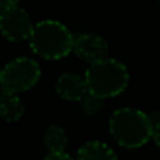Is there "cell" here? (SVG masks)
I'll use <instances>...</instances> for the list:
<instances>
[{"label": "cell", "instance_id": "8fae6325", "mask_svg": "<svg viewBox=\"0 0 160 160\" xmlns=\"http://www.w3.org/2000/svg\"><path fill=\"white\" fill-rule=\"evenodd\" d=\"M102 105H104V100L98 98V97L93 96V94L88 93L84 98L82 100V110L86 115H97L100 111L102 110Z\"/></svg>", "mask_w": 160, "mask_h": 160}, {"label": "cell", "instance_id": "5bb4252c", "mask_svg": "<svg viewBox=\"0 0 160 160\" xmlns=\"http://www.w3.org/2000/svg\"><path fill=\"white\" fill-rule=\"evenodd\" d=\"M152 139L156 145L160 148V121L158 124L153 125V129H152Z\"/></svg>", "mask_w": 160, "mask_h": 160}, {"label": "cell", "instance_id": "30bf717a", "mask_svg": "<svg viewBox=\"0 0 160 160\" xmlns=\"http://www.w3.org/2000/svg\"><path fill=\"white\" fill-rule=\"evenodd\" d=\"M44 145L49 153H65L68 146L66 131L59 125H51L44 133Z\"/></svg>", "mask_w": 160, "mask_h": 160}, {"label": "cell", "instance_id": "9c48e42d", "mask_svg": "<svg viewBox=\"0 0 160 160\" xmlns=\"http://www.w3.org/2000/svg\"><path fill=\"white\" fill-rule=\"evenodd\" d=\"M24 115V104L17 94L6 93L0 94V118L7 122H17Z\"/></svg>", "mask_w": 160, "mask_h": 160}, {"label": "cell", "instance_id": "277c9868", "mask_svg": "<svg viewBox=\"0 0 160 160\" xmlns=\"http://www.w3.org/2000/svg\"><path fill=\"white\" fill-rule=\"evenodd\" d=\"M41 78V68L31 58H16L2 69L0 86L3 91L18 94L30 90Z\"/></svg>", "mask_w": 160, "mask_h": 160}, {"label": "cell", "instance_id": "ba28073f", "mask_svg": "<svg viewBox=\"0 0 160 160\" xmlns=\"http://www.w3.org/2000/svg\"><path fill=\"white\" fill-rule=\"evenodd\" d=\"M76 160H118V158L107 143L90 141L80 146Z\"/></svg>", "mask_w": 160, "mask_h": 160}, {"label": "cell", "instance_id": "2e32d148", "mask_svg": "<svg viewBox=\"0 0 160 160\" xmlns=\"http://www.w3.org/2000/svg\"><path fill=\"white\" fill-rule=\"evenodd\" d=\"M0 18H2V13H0Z\"/></svg>", "mask_w": 160, "mask_h": 160}, {"label": "cell", "instance_id": "5b68a950", "mask_svg": "<svg viewBox=\"0 0 160 160\" xmlns=\"http://www.w3.org/2000/svg\"><path fill=\"white\" fill-rule=\"evenodd\" d=\"M32 20L30 14L18 7H14L11 10L3 11L0 18V32L11 42H20L30 38L32 32Z\"/></svg>", "mask_w": 160, "mask_h": 160}, {"label": "cell", "instance_id": "7a4b0ae2", "mask_svg": "<svg viewBox=\"0 0 160 160\" xmlns=\"http://www.w3.org/2000/svg\"><path fill=\"white\" fill-rule=\"evenodd\" d=\"M75 37L69 28L56 20H44L34 24L28 38L30 48L41 58L56 61L69 55L73 49Z\"/></svg>", "mask_w": 160, "mask_h": 160}, {"label": "cell", "instance_id": "8992f818", "mask_svg": "<svg viewBox=\"0 0 160 160\" xmlns=\"http://www.w3.org/2000/svg\"><path fill=\"white\" fill-rule=\"evenodd\" d=\"M73 52L80 59L94 63L108 58V42L97 34H79L73 39Z\"/></svg>", "mask_w": 160, "mask_h": 160}, {"label": "cell", "instance_id": "7c38bea8", "mask_svg": "<svg viewBox=\"0 0 160 160\" xmlns=\"http://www.w3.org/2000/svg\"><path fill=\"white\" fill-rule=\"evenodd\" d=\"M21 0H0V13L11 10L14 7H18V3Z\"/></svg>", "mask_w": 160, "mask_h": 160}, {"label": "cell", "instance_id": "3957f363", "mask_svg": "<svg viewBox=\"0 0 160 160\" xmlns=\"http://www.w3.org/2000/svg\"><path fill=\"white\" fill-rule=\"evenodd\" d=\"M90 94L101 100L121 94L129 83V73L124 63L112 58H105L90 63L84 73Z\"/></svg>", "mask_w": 160, "mask_h": 160}, {"label": "cell", "instance_id": "4fadbf2b", "mask_svg": "<svg viewBox=\"0 0 160 160\" xmlns=\"http://www.w3.org/2000/svg\"><path fill=\"white\" fill-rule=\"evenodd\" d=\"M44 160H76L66 153H49Z\"/></svg>", "mask_w": 160, "mask_h": 160}, {"label": "cell", "instance_id": "9a60e30c", "mask_svg": "<svg viewBox=\"0 0 160 160\" xmlns=\"http://www.w3.org/2000/svg\"><path fill=\"white\" fill-rule=\"evenodd\" d=\"M0 78H2V69H0Z\"/></svg>", "mask_w": 160, "mask_h": 160}, {"label": "cell", "instance_id": "6da1fadb", "mask_svg": "<svg viewBox=\"0 0 160 160\" xmlns=\"http://www.w3.org/2000/svg\"><path fill=\"white\" fill-rule=\"evenodd\" d=\"M108 127L114 141L127 149L141 148L152 138V121L146 112L138 108L124 107L114 111Z\"/></svg>", "mask_w": 160, "mask_h": 160}, {"label": "cell", "instance_id": "52a82bcc", "mask_svg": "<svg viewBox=\"0 0 160 160\" xmlns=\"http://www.w3.org/2000/svg\"><path fill=\"white\" fill-rule=\"evenodd\" d=\"M55 90L61 98L66 101H82L88 94L84 78L78 73H63L55 83Z\"/></svg>", "mask_w": 160, "mask_h": 160}]
</instances>
